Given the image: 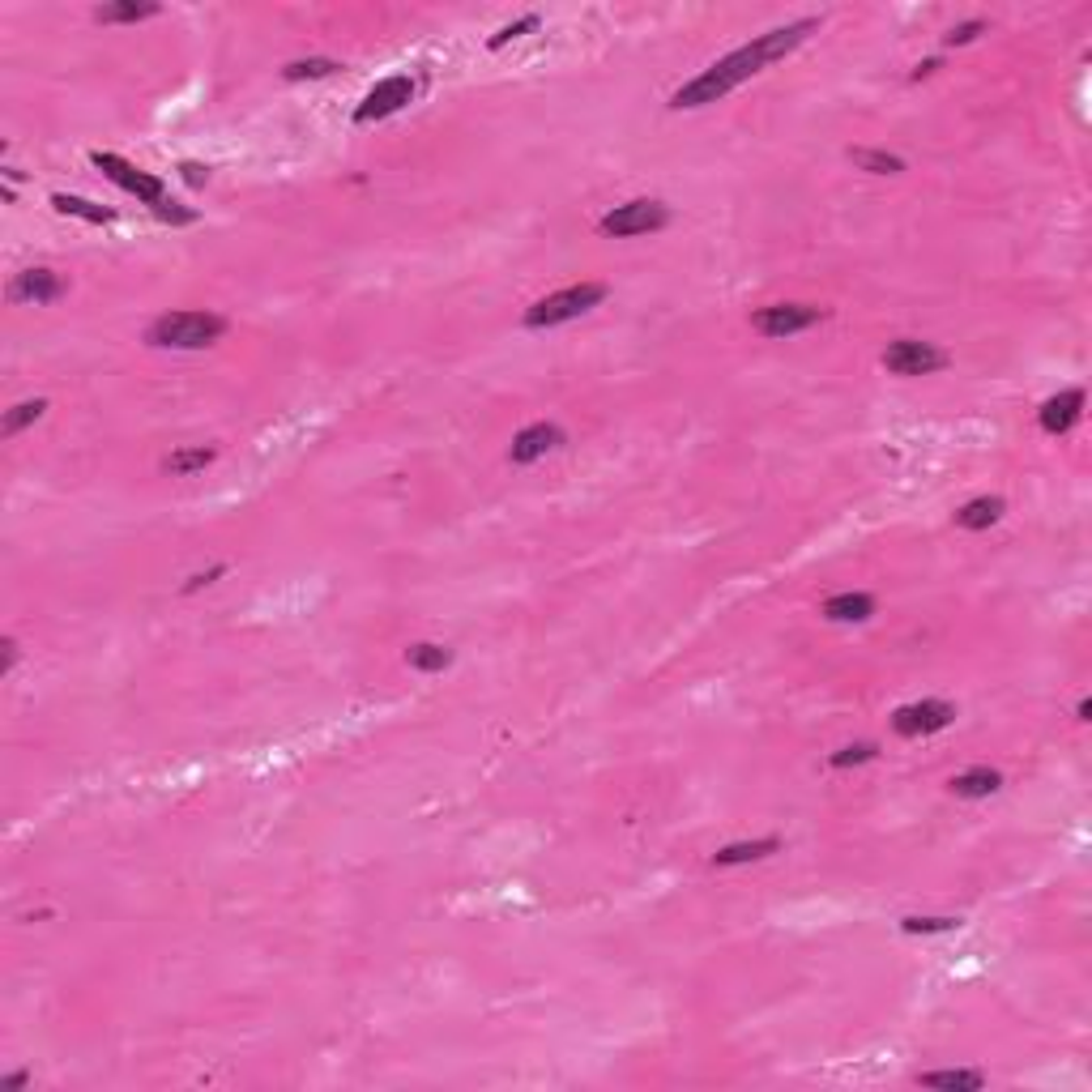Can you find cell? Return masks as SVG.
Here are the masks:
<instances>
[{"mask_svg":"<svg viewBox=\"0 0 1092 1092\" xmlns=\"http://www.w3.org/2000/svg\"><path fill=\"white\" fill-rule=\"evenodd\" d=\"M816 26H819L816 17H802V21H789V26H777V30H768V35L752 39L747 48H738V51H730L725 60H717L713 69H704L700 78L688 81L683 90H674V94H670V107H679V112H691V107H709V103H717V99H725L734 85H743L747 78L764 73L773 60L789 56V51H794L798 43L807 39Z\"/></svg>","mask_w":1092,"mask_h":1092,"instance_id":"1","label":"cell"},{"mask_svg":"<svg viewBox=\"0 0 1092 1092\" xmlns=\"http://www.w3.org/2000/svg\"><path fill=\"white\" fill-rule=\"evenodd\" d=\"M227 334V320L213 312H167L149 325L145 341L163 350H206Z\"/></svg>","mask_w":1092,"mask_h":1092,"instance_id":"2","label":"cell"},{"mask_svg":"<svg viewBox=\"0 0 1092 1092\" xmlns=\"http://www.w3.org/2000/svg\"><path fill=\"white\" fill-rule=\"evenodd\" d=\"M606 299V286L602 282H576V286H563V291L538 299V304L526 312V329H555V325H567V320L585 316L589 307H597Z\"/></svg>","mask_w":1092,"mask_h":1092,"instance_id":"3","label":"cell"},{"mask_svg":"<svg viewBox=\"0 0 1092 1092\" xmlns=\"http://www.w3.org/2000/svg\"><path fill=\"white\" fill-rule=\"evenodd\" d=\"M828 320V307H811V304H768L752 312V329L764 337H794L807 334L811 325Z\"/></svg>","mask_w":1092,"mask_h":1092,"instance_id":"4","label":"cell"},{"mask_svg":"<svg viewBox=\"0 0 1092 1092\" xmlns=\"http://www.w3.org/2000/svg\"><path fill=\"white\" fill-rule=\"evenodd\" d=\"M670 222V209L661 201H627V206H615L597 222L602 235H615V240H631V235H649L661 231Z\"/></svg>","mask_w":1092,"mask_h":1092,"instance_id":"5","label":"cell"},{"mask_svg":"<svg viewBox=\"0 0 1092 1092\" xmlns=\"http://www.w3.org/2000/svg\"><path fill=\"white\" fill-rule=\"evenodd\" d=\"M90 163L99 167L103 176L112 179V184H120L124 192H133L137 201H145L149 209H154L158 201L167 197V192H163V179H154V176H145V171H137L133 163H124L120 154H103V149H94V154H90Z\"/></svg>","mask_w":1092,"mask_h":1092,"instance_id":"6","label":"cell"},{"mask_svg":"<svg viewBox=\"0 0 1092 1092\" xmlns=\"http://www.w3.org/2000/svg\"><path fill=\"white\" fill-rule=\"evenodd\" d=\"M951 722H956V709L947 700H917L892 713V730L901 738H926L935 730H947Z\"/></svg>","mask_w":1092,"mask_h":1092,"instance_id":"7","label":"cell"},{"mask_svg":"<svg viewBox=\"0 0 1092 1092\" xmlns=\"http://www.w3.org/2000/svg\"><path fill=\"white\" fill-rule=\"evenodd\" d=\"M944 350H935L930 341H917V337H901L883 350V368L892 376H930V371L944 368Z\"/></svg>","mask_w":1092,"mask_h":1092,"instance_id":"8","label":"cell"},{"mask_svg":"<svg viewBox=\"0 0 1092 1092\" xmlns=\"http://www.w3.org/2000/svg\"><path fill=\"white\" fill-rule=\"evenodd\" d=\"M410 99H414V81L405 78V73H401V78H384L380 85H371L368 99L359 103L355 120H359V124H371V120H384V115H398Z\"/></svg>","mask_w":1092,"mask_h":1092,"instance_id":"9","label":"cell"},{"mask_svg":"<svg viewBox=\"0 0 1092 1092\" xmlns=\"http://www.w3.org/2000/svg\"><path fill=\"white\" fill-rule=\"evenodd\" d=\"M563 440H567L563 427H555V423H530L526 432L512 435L508 462H512V466H533V462H542L546 453H555V448H560Z\"/></svg>","mask_w":1092,"mask_h":1092,"instance_id":"10","label":"cell"},{"mask_svg":"<svg viewBox=\"0 0 1092 1092\" xmlns=\"http://www.w3.org/2000/svg\"><path fill=\"white\" fill-rule=\"evenodd\" d=\"M1079 414H1084V393H1079V389H1063V393H1054L1050 401H1042L1037 423H1042L1045 435H1067L1079 423Z\"/></svg>","mask_w":1092,"mask_h":1092,"instance_id":"11","label":"cell"},{"mask_svg":"<svg viewBox=\"0 0 1092 1092\" xmlns=\"http://www.w3.org/2000/svg\"><path fill=\"white\" fill-rule=\"evenodd\" d=\"M64 291H69V282L51 270H26L9 282V299H14V304H51V299H60Z\"/></svg>","mask_w":1092,"mask_h":1092,"instance_id":"12","label":"cell"},{"mask_svg":"<svg viewBox=\"0 0 1092 1092\" xmlns=\"http://www.w3.org/2000/svg\"><path fill=\"white\" fill-rule=\"evenodd\" d=\"M875 615V597L871 594H832L828 602H823V619H832V624H866V619Z\"/></svg>","mask_w":1092,"mask_h":1092,"instance_id":"13","label":"cell"},{"mask_svg":"<svg viewBox=\"0 0 1092 1092\" xmlns=\"http://www.w3.org/2000/svg\"><path fill=\"white\" fill-rule=\"evenodd\" d=\"M781 841L777 837H759V841H734L725 845V850L713 853V866H743V862H759L768 858V853H777Z\"/></svg>","mask_w":1092,"mask_h":1092,"instance_id":"14","label":"cell"},{"mask_svg":"<svg viewBox=\"0 0 1092 1092\" xmlns=\"http://www.w3.org/2000/svg\"><path fill=\"white\" fill-rule=\"evenodd\" d=\"M999 786H1003V777L994 773V768H986V764L965 768L960 777H951V794H956V798H990Z\"/></svg>","mask_w":1092,"mask_h":1092,"instance_id":"15","label":"cell"},{"mask_svg":"<svg viewBox=\"0 0 1092 1092\" xmlns=\"http://www.w3.org/2000/svg\"><path fill=\"white\" fill-rule=\"evenodd\" d=\"M1003 508H1008V504H1003L999 496H978V499H969V504L956 512V526L960 530H990L994 521L1003 517Z\"/></svg>","mask_w":1092,"mask_h":1092,"instance_id":"16","label":"cell"},{"mask_svg":"<svg viewBox=\"0 0 1092 1092\" xmlns=\"http://www.w3.org/2000/svg\"><path fill=\"white\" fill-rule=\"evenodd\" d=\"M213 457H218V448H179V453H171L167 462H163V469L167 474H176V478H184V474H197V469H206Z\"/></svg>","mask_w":1092,"mask_h":1092,"instance_id":"17","label":"cell"},{"mask_svg":"<svg viewBox=\"0 0 1092 1092\" xmlns=\"http://www.w3.org/2000/svg\"><path fill=\"white\" fill-rule=\"evenodd\" d=\"M917 1084L922 1088H947V1092H978L981 1084H986V1076L981 1072H926Z\"/></svg>","mask_w":1092,"mask_h":1092,"instance_id":"18","label":"cell"},{"mask_svg":"<svg viewBox=\"0 0 1092 1092\" xmlns=\"http://www.w3.org/2000/svg\"><path fill=\"white\" fill-rule=\"evenodd\" d=\"M51 206H56L60 213H73V218H85V222H112L115 218L112 209L94 206V201H85V197H69V192H56V197H51Z\"/></svg>","mask_w":1092,"mask_h":1092,"instance_id":"19","label":"cell"},{"mask_svg":"<svg viewBox=\"0 0 1092 1092\" xmlns=\"http://www.w3.org/2000/svg\"><path fill=\"white\" fill-rule=\"evenodd\" d=\"M405 661H410V670H419V674H440L448 661H453V653H448L444 645H414L410 653H405Z\"/></svg>","mask_w":1092,"mask_h":1092,"instance_id":"20","label":"cell"},{"mask_svg":"<svg viewBox=\"0 0 1092 1092\" xmlns=\"http://www.w3.org/2000/svg\"><path fill=\"white\" fill-rule=\"evenodd\" d=\"M43 410H48V401H17L14 410L5 414V423H0V435H5V440H14V435L21 432V427H30V423H39L43 419Z\"/></svg>","mask_w":1092,"mask_h":1092,"instance_id":"21","label":"cell"},{"mask_svg":"<svg viewBox=\"0 0 1092 1092\" xmlns=\"http://www.w3.org/2000/svg\"><path fill=\"white\" fill-rule=\"evenodd\" d=\"M154 14H158V5H133V0H128V5H99V9H94V21L115 26V21H145Z\"/></svg>","mask_w":1092,"mask_h":1092,"instance_id":"22","label":"cell"},{"mask_svg":"<svg viewBox=\"0 0 1092 1092\" xmlns=\"http://www.w3.org/2000/svg\"><path fill=\"white\" fill-rule=\"evenodd\" d=\"M853 163L871 176H901L905 163L896 154H883V149H853Z\"/></svg>","mask_w":1092,"mask_h":1092,"instance_id":"23","label":"cell"},{"mask_svg":"<svg viewBox=\"0 0 1092 1092\" xmlns=\"http://www.w3.org/2000/svg\"><path fill=\"white\" fill-rule=\"evenodd\" d=\"M880 755V747L875 743H853V747H841V752H832L828 764L832 768H853V764H866V759Z\"/></svg>","mask_w":1092,"mask_h":1092,"instance_id":"24","label":"cell"},{"mask_svg":"<svg viewBox=\"0 0 1092 1092\" xmlns=\"http://www.w3.org/2000/svg\"><path fill=\"white\" fill-rule=\"evenodd\" d=\"M956 917H905L901 930L905 935H939V930H956Z\"/></svg>","mask_w":1092,"mask_h":1092,"instance_id":"25","label":"cell"},{"mask_svg":"<svg viewBox=\"0 0 1092 1092\" xmlns=\"http://www.w3.org/2000/svg\"><path fill=\"white\" fill-rule=\"evenodd\" d=\"M337 69V60H295L286 64V78L291 81H304V78H329Z\"/></svg>","mask_w":1092,"mask_h":1092,"instance_id":"26","label":"cell"},{"mask_svg":"<svg viewBox=\"0 0 1092 1092\" xmlns=\"http://www.w3.org/2000/svg\"><path fill=\"white\" fill-rule=\"evenodd\" d=\"M538 21H542L538 14H526V17H521V21H512V26H504V30H499V35H496V39H491V43H487V48H504V43H508V39H521V35H526V30H538Z\"/></svg>","mask_w":1092,"mask_h":1092,"instance_id":"27","label":"cell"},{"mask_svg":"<svg viewBox=\"0 0 1092 1092\" xmlns=\"http://www.w3.org/2000/svg\"><path fill=\"white\" fill-rule=\"evenodd\" d=\"M154 213H158V218H163V222H176V227H184V222H192V218H197V213H192V209L176 206V201H167V197H163V201H158V206H154Z\"/></svg>","mask_w":1092,"mask_h":1092,"instance_id":"28","label":"cell"},{"mask_svg":"<svg viewBox=\"0 0 1092 1092\" xmlns=\"http://www.w3.org/2000/svg\"><path fill=\"white\" fill-rule=\"evenodd\" d=\"M981 30H986V21H965V26H956L947 35V48H965V43H973L981 35Z\"/></svg>","mask_w":1092,"mask_h":1092,"instance_id":"29","label":"cell"},{"mask_svg":"<svg viewBox=\"0 0 1092 1092\" xmlns=\"http://www.w3.org/2000/svg\"><path fill=\"white\" fill-rule=\"evenodd\" d=\"M179 171H184L188 184H206V179H209V167H201V163H184Z\"/></svg>","mask_w":1092,"mask_h":1092,"instance_id":"30","label":"cell"},{"mask_svg":"<svg viewBox=\"0 0 1092 1092\" xmlns=\"http://www.w3.org/2000/svg\"><path fill=\"white\" fill-rule=\"evenodd\" d=\"M213 576H222V563L218 567H209V572H197V576H188V585H184V594H192V589H201V585H209Z\"/></svg>","mask_w":1092,"mask_h":1092,"instance_id":"31","label":"cell"},{"mask_svg":"<svg viewBox=\"0 0 1092 1092\" xmlns=\"http://www.w3.org/2000/svg\"><path fill=\"white\" fill-rule=\"evenodd\" d=\"M14 666H17V640L9 636V640H5V674L14 670Z\"/></svg>","mask_w":1092,"mask_h":1092,"instance_id":"32","label":"cell"},{"mask_svg":"<svg viewBox=\"0 0 1092 1092\" xmlns=\"http://www.w3.org/2000/svg\"><path fill=\"white\" fill-rule=\"evenodd\" d=\"M935 69H939V60H926V64H917V69H914V81L930 78V73H935Z\"/></svg>","mask_w":1092,"mask_h":1092,"instance_id":"33","label":"cell"}]
</instances>
